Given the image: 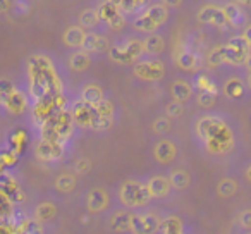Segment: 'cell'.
<instances>
[{"instance_id": "obj_42", "label": "cell", "mask_w": 251, "mask_h": 234, "mask_svg": "<svg viewBox=\"0 0 251 234\" xmlns=\"http://www.w3.org/2000/svg\"><path fill=\"white\" fill-rule=\"evenodd\" d=\"M12 91H14V86H12L11 81L0 79V102H2V104H4L9 97H11Z\"/></svg>"}, {"instance_id": "obj_9", "label": "cell", "mask_w": 251, "mask_h": 234, "mask_svg": "<svg viewBox=\"0 0 251 234\" xmlns=\"http://www.w3.org/2000/svg\"><path fill=\"white\" fill-rule=\"evenodd\" d=\"M0 193L11 203H19L23 200V191L19 184L7 174L0 176Z\"/></svg>"}, {"instance_id": "obj_48", "label": "cell", "mask_w": 251, "mask_h": 234, "mask_svg": "<svg viewBox=\"0 0 251 234\" xmlns=\"http://www.w3.org/2000/svg\"><path fill=\"white\" fill-rule=\"evenodd\" d=\"M90 169H91V164L88 158H81V160H77L76 164H74V171H76L77 174H86Z\"/></svg>"}, {"instance_id": "obj_4", "label": "cell", "mask_w": 251, "mask_h": 234, "mask_svg": "<svg viewBox=\"0 0 251 234\" xmlns=\"http://www.w3.org/2000/svg\"><path fill=\"white\" fill-rule=\"evenodd\" d=\"M134 74H136L138 78H141V79L157 81L165 74V67H164V64L158 62V60H145V62L136 64Z\"/></svg>"}, {"instance_id": "obj_23", "label": "cell", "mask_w": 251, "mask_h": 234, "mask_svg": "<svg viewBox=\"0 0 251 234\" xmlns=\"http://www.w3.org/2000/svg\"><path fill=\"white\" fill-rule=\"evenodd\" d=\"M196 62H198V57L195 52H189V50H181L177 55V64L182 69H195Z\"/></svg>"}, {"instance_id": "obj_43", "label": "cell", "mask_w": 251, "mask_h": 234, "mask_svg": "<svg viewBox=\"0 0 251 234\" xmlns=\"http://www.w3.org/2000/svg\"><path fill=\"white\" fill-rule=\"evenodd\" d=\"M119 12H134L140 7H143V2H134V0H124V2H117Z\"/></svg>"}, {"instance_id": "obj_24", "label": "cell", "mask_w": 251, "mask_h": 234, "mask_svg": "<svg viewBox=\"0 0 251 234\" xmlns=\"http://www.w3.org/2000/svg\"><path fill=\"white\" fill-rule=\"evenodd\" d=\"M91 64V59L90 55H88L86 52H76L73 53V57H71V67H73L74 71H84L88 69V66Z\"/></svg>"}, {"instance_id": "obj_47", "label": "cell", "mask_w": 251, "mask_h": 234, "mask_svg": "<svg viewBox=\"0 0 251 234\" xmlns=\"http://www.w3.org/2000/svg\"><path fill=\"white\" fill-rule=\"evenodd\" d=\"M107 25H108V28H110V29H115V31H117V29H122V28H124L126 18L121 14V12H119V14L115 16V18H112L110 21L107 23Z\"/></svg>"}, {"instance_id": "obj_13", "label": "cell", "mask_w": 251, "mask_h": 234, "mask_svg": "<svg viewBox=\"0 0 251 234\" xmlns=\"http://www.w3.org/2000/svg\"><path fill=\"white\" fill-rule=\"evenodd\" d=\"M107 205H108V198L101 189L95 188L88 193V208L91 212H101V210L107 208Z\"/></svg>"}, {"instance_id": "obj_12", "label": "cell", "mask_w": 251, "mask_h": 234, "mask_svg": "<svg viewBox=\"0 0 251 234\" xmlns=\"http://www.w3.org/2000/svg\"><path fill=\"white\" fill-rule=\"evenodd\" d=\"M147 188H148V191H150V196L162 198V196H165L171 191V182H169V179L164 178V176H155V178L150 179Z\"/></svg>"}, {"instance_id": "obj_19", "label": "cell", "mask_w": 251, "mask_h": 234, "mask_svg": "<svg viewBox=\"0 0 251 234\" xmlns=\"http://www.w3.org/2000/svg\"><path fill=\"white\" fill-rule=\"evenodd\" d=\"M4 105L9 108L11 112H14V114H19V112H23L26 108V98L25 95L21 93V91H12V95L7 98V100L4 102Z\"/></svg>"}, {"instance_id": "obj_26", "label": "cell", "mask_w": 251, "mask_h": 234, "mask_svg": "<svg viewBox=\"0 0 251 234\" xmlns=\"http://www.w3.org/2000/svg\"><path fill=\"white\" fill-rule=\"evenodd\" d=\"M172 188L177 189H184L186 186L189 184V174L186 171H174L171 174V179H169Z\"/></svg>"}, {"instance_id": "obj_28", "label": "cell", "mask_w": 251, "mask_h": 234, "mask_svg": "<svg viewBox=\"0 0 251 234\" xmlns=\"http://www.w3.org/2000/svg\"><path fill=\"white\" fill-rule=\"evenodd\" d=\"M110 59L114 60V62H119V64H131L134 60L129 53L126 52L124 47H112L110 49Z\"/></svg>"}, {"instance_id": "obj_7", "label": "cell", "mask_w": 251, "mask_h": 234, "mask_svg": "<svg viewBox=\"0 0 251 234\" xmlns=\"http://www.w3.org/2000/svg\"><path fill=\"white\" fill-rule=\"evenodd\" d=\"M36 155H38L40 160H59L60 157L64 155V148L60 141H49V140H43L42 143L38 145L36 148Z\"/></svg>"}, {"instance_id": "obj_1", "label": "cell", "mask_w": 251, "mask_h": 234, "mask_svg": "<svg viewBox=\"0 0 251 234\" xmlns=\"http://www.w3.org/2000/svg\"><path fill=\"white\" fill-rule=\"evenodd\" d=\"M29 76H31L29 91L36 100L60 95V83L47 57L36 55L29 59Z\"/></svg>"}, {"instance_id": "obj_2", "label": "cell", "mask_w": 251, "mask_h": 234, "mask_svg": "<svg viewBox=\"0 0 251 234\" xmlns=\"http://www.w3.org/2000/svg\"><path fill=\"white\" fill-rule=\"evenodd\" d=\"M121 202L124 203L126 207H143L150 202V191L145 184L136 181H127L121 186Z\"/></svg>"}, {"instance_id": "obj_22", "label": "cell", "mask_w": 251, "mask_h": 234, "mask_svg": "<svg viewBox=\"0 0 251 234\" xmlns=\"http://www.w3.org/2000/svg\"><path fill=\"white\" fill-rule=\"evenodd\" d=\"M143 47H145V52L158 53V52H162V50L165 49V42H164V38H162L160 35H151V36H148V38L145 40Z\"/></svg>"}, {"instance_id": "obj_20", "label": "cell", "mask_w": 251, "mask_h": 234, "mask_svg": "<svg viewBox=\"0 0 251 234\" xmlns=\"http://www.w3.org/2000/svg\"><path fill=\"white\" fill-rule=\"evenodd\" d=\"M97 14H98V19H100V21L108 23L112 18H115V16L119 14L117 2H103V4H100V7L97 9Z\"/></svg>"}, {"instance_id": "obj_49", "label": "cell", "mask_w": 251, "mask_h": 234, "mask_svg": "<svg viewBox=\"0 0 251 234\" xmlns=\"http://www.w3.org/2000/svg\"><path fill=\"white\" fill-rule=\"evenodd\" d=\"M167 114L171 115V117H177V115H181L182 114V104H179V102H172V104L167 107Z\"/></svg>"}, {"instance_id": "obj_27", "label": "cell", "mask_w": 251, "mask_h": 234, "mask_svg": "<svg viewBox=\"0 0 251 234\" xmlns=\"http://www.w3.org/2000/svg\"><path fill=\"white\" fill-rule=\"evenodd\" d=\"M74 186H76V179H74V176H71V174L59 176V178H57V181H55V188L59 189V191H62V193L73 191Z\"/></svg>"}, {"instance_id": "obj_29", "label": "cell", "mask_w": 251, "mask_h": 234, "mask_svg": "<svg viewBox=\"0 0 251 234\" xmlns=\"http://www.w3.org/2000/svg\"><path fill=\"white\" fill-rule=\"evenodd\" d=\"M26 141H28V136L25 134V131H14V133L11 134V150L14 152V154H19V152L25 148Z\"/></svg>"}, {"instance_id": "obj_25", "label": "cell", "mask_w": 251, "mask_h": 234, "mask_svg": "<svg viewBox=\"0 0 251 234\" xmlns=\"http://www.w3.org/2000/svg\"><path fill=\"white\" fill-rule=\"evenodd\" d=\"M224 12H226V18H227V23H232L234 26H239L243 25L244 21V16H243V11H241L237 5L230 4L227 5L226 9H224Z\"/></svg>"}, {"instance_id": "obj_50", "label": "cell", "mask_w": 251, "mask_h": 234, "mask_svg": "<svg viewBox=\"0 0 251 234\" xmlns=\"http://www.w3.org/2000/svg\"><path fill=\"white\" fill-rule=\"evenodd\" d=\"M239 222L243 227H251V210H246L239 215Z\"/></svg>"}, {"instance_id": "obj_21", "label": "cell", "mask_w": 251, "mask_h": 234, "mask_svg": "<svg viewBox=\"0 0 251 234\" xmlns=\"http://www.w3.org/2000/svg\"><path fill=\"white\" fill-rule=\"evenodd\" d=\"M172 95H174L176 102L182 104V102H186L191 97V86L188 83H184V81H176L172 84Z\"/></svg>"}, {"instance_id": "obj_8", "label": "cell", "mask_w": 251, "mask_h": 234, "mask_svg": "<svg viewBox=\"0 0 251 234\" xmlns=\"http://www.w3.org/2000/svg\"><path fill=\"white\" fill-rule=\"evenodd\" d=\"M53 124H55V131H57V140L62 141L66 140V138L71 136V133H73V114H69V112L62 110L59 112L57 115H53Z\"/></svg>"}, {"instance_id": "obj_35", "label": "cell", "mask_w": 251, "mask_h": 234, "mask_svg": "<svg viewBox=\"0 0 251 234\" xmlns=\"http://www.w3.org/2000/svg\"><path fill=\"white\" fill-rule=\"evenodd\" d=\"M227 47H230V49L237 50V52H243V53H246V55H248V50H250L251 45L246 42V38H244V36H234V38L229 40V45H227Z\"/></svg>"}, {"instance_id": "obj_51", "label": "cell", "mask_w": 251, "mask_h": 234, "mask_svg": "<svg viewBox=\"0 0 251 234\" xmlns=\"http://www.w3.org/2000/svg\"><path fill=\"white\" fill-rule=\"evenodd\" d=\"M11 2H7V0H0V14L2 12H7L9 9H11Z\"/></svg>"}, {"instance_id": "obj_55", "label": "cell", "mask_w": 251, "mask_h": 234, "mask_svg": "<svg viewBox=\"0 0 251 234\" xmlns=\"http://www.w3.org/2000/svg\"><path fill=\"white\" fill-rule=\"evenodd\" d=\"M248 86L251 88V74H250V76H248Z\"/></svg>"}, {"instance_id": "obj_32", "label": "cell", "mask_w": 251, "mask_h": 234, "mask_svg": "<svg viewBox=\"0 0 251 234\" xmlns=\"http://www.w3.org/2000/svg\"><path fill=\"white\" fill-rule=\"evenodd\" d=\"M98 21L100 19H98L97 11H93V9H86L79 18L81 28H93L95 25H98Z\"/></svg>"}, {"instance_id": "obj_31", "label": "cell", "mask_w": 251, "mask_h": 234, "mask_svg": "<svg viewBox=\"0 0 251 234\" xmlns=\"http://www.w3.org/2000/svg\"><path fill=\"white\" fill-rule=\"evenodd\" d=\"M160 227L164 234H181V220L177 217H167Z\"/></svg>"}, {"instance_id": "obj_46", "label": "cell", "mask_w": 251, "mask_h": 234, "mask_svg": "<svg viewBox=\"0 0 251 234\" xmlns=\"http://www.w3.org/2000/svg\"><path fill=\"white\" fill-rule=\"evenodd\" d=\"M95 108L100 115H107V117H112V114H114V104L108 100H101Z\"/></svg>"}, {"instance_id": "obj_15", "label": "cell", "mask_w": 251, "mask_h": 234, "mask_svg": "<svg viewBox=\"0 0 251 234\" xmlns=\"http://www.w3.org/2000/svg\"><path fill=\"white\" fill-rule=\"evenodd\" d=\"M143 16H147L148 19H151L157 26H160L167 21V5L165 4L151 5L150 9H147V11L143 12Z\"/></svg>"}, {"instance_id": "obj_10", "label": "cell", "mask_w": 251, "mask_h": 234, "mask_svg": "<svg viewBox=\"0 0 251 234\" xmlns=\"http://www.w3.org/2000/svg\"><path fill=\"white\" fill-rule=\"evenodd\" d=\"M200 23H205V25H215V26H224L227 23L226 12L220 7H213V5H206L201 11L198 12Z\"/></svg>"}, {"instance_id": "obj_56", "label": "cell", "mask_w": 251, "mask_h": 234, "mask_svg": "<svg viewBox=\"0 0 251 234\" xmlns=\"http://www.w3.org/2000/svg\"><path fill=\"white\" fill-rule=\"evenodd\" d=\"M250 178H251V169H250Z\"/></svg>"}, {"instance_id": "obj_44", "label": "cell", "mask_w": 251, "mask_h": 234, "mask_svg": "<svg viewBox=\"0 0 251 234\" xmlns=\"http://www.w3.org/2000/svg\"><path fill=\"white\" fill-rule=\"evenodd\" d=\"M153 131L158 134L169 133V131H171V121H169L167 117H158L153 123Z\"/></svg>"}, {"instance_id": "obj_41", "label": "cell", "mask_w": 251, "mask_h": 234, "mask_svg": "<svg viewBox=\"0 0 251 234\" xmlns=\"http://www.w3.org/2000/svg\"><path fill=\"white\" fill-rule=\"evenodd\" d=\"M110 126H112V117H107V115H100V114H98V117L95 119L93 126H91V130L105 131V130H108Z\"/></svg>"}, {"instance_id": "obj_54", "label": "cell", "mask_w": 251, "mask_h": 234, "mask_svg": "<svg viewBox=\"0 0 251 234\" xmlns=\"http://www.w3.org/2000/svg\"><path fill=\"white\" fill-rule=\"evenodd\" d=\"M0 176H4V165L0 164Z\"/></svg>"}, {"instance_id": "obj_52", "label": "cell", "mask_w": 251, "mask_h": 234, "mask_svg": "<svg viewBox=\"0 0 251 234\" xmlns=\"http://www.w3.org/2000/svg\"><path fill=\"white\" fill-rule=\"evenodd\" d=\"M243 36H244V38H246V42L251 45V26H248L246 31H244V35H243Z\"/></svg>"}, {"instance_id": "obj_45", "label": "cell", "mask_w": 251, "mask_h": 234, "mask_svg": "<svg viewBox=\"0 0 251 234\" xmlns=\"http://www.w3.org/2000/svg\"><path fill=\"white\" fill-rule=\"evenodd\" d=\"M198 104L201 107H212L215 104V91H201L198 95Z\"/></svg>"}, {"instance_id": "obj_3", "label": "cell", "mask_w": 251, "mask_h": 234, "mask_svg": "<svg viewBox=\"0 0 251 234\" xmlns=\"http://www.w3.org/2000/svg\"><path fill=\"white\" fill-rule=\"evenodd\" d=\"M162 226V220L155 213H133L131 231L134 234H155Z\"/></svg>"}, {"instance_id": "obj_6", "label": "cell", "mask_w": 251, "mask_h": 234, "mask_svg": "<svg viewBox=\"0 0 251 234\" xmlns=\"http://www.w3.org/2000/svg\"><path fill=\"white\" fill-rule=\"evenodd\" d=\"M226 131H227L226 126H224L219 119H215V117H203V119L198 123L200 136H201L203 140H206V141L220 136V134H224Z\"/></svg>"}, {"instance_id": "obj_53", "label": "cell", "mask_w": 251, "mask_h": 234, "mask_svg": "<svg viewBox=\"0 0 251 234\" xmlns=\"http://www.w3.org/2000/svg\"><path fill=\"white\" fill-rule=\"evenodd\" d=\"M248 66V69L251 71V53H248V57H246V62H244Z\"/></svg>"}, {"instance_id": "obj_39", "label": "cell", "mask_w": 251, "mask_h": 234, "mask_svg": "<svg viewBox=\"0 0 251 234\" xmlns=\"http://www.w3.org/2000/svg\"><path fill=\"white\" fill-rule=\"evenodd\" d=\"M18 162V154L11 150V148H5V150H0V164L4 167H11V165H16Z\"/></svg>"}, {"instance_id": "obj_38", "label": "cell", "mask_w": 251, "mask_h": 234, "mask_svg": "<svg viewBox=\"0 0 251 234\" xmlns=\"http://www.w3.org/2000/svg\"><path fill=\"white\" fill-rule=\"evenodd\" d=\"M226 93L229 95L230 98H239L243 95V83L239 79H230L229 83L226 84Z\"/></svg>"}, {"instance_id": "obj_30", "label": "cell", "mask_w": 251, "mask_h": 234, "mask_svg": "<svg viewBox=\"0 0 251 234\" xmlns=\"http://www.w3.org/2000/svg\"><path fill=\"white\" fill-rule=\"evenodd\" d=\"M57 213V208L52 205V203H42V205L36 208V219L38 220H50L53 219Z\"/></svg>"}, {"instance_id": "obj_34", "label": "cell", "mask_w": 251, "mask_h": 234, "mask_svg": "<svg viewBox=\"0 0 251 234\" xmlns=\"http://www.w3.org/2000/svg\"><path fill=\"white\" fill-rule=\"evenodd\" d=\"M227 62L226 59V47H219V49L212 50L208 55V64L210 66H220V64Z\"/></svg>"}, {"instance_id": "obj_36", "label": "cell", "mask_w": 251, "mask_h": 234, "mask_svg": "<svg viewBox=\"0 0 251 234\" xmlns=\"http://www.w3.org/2000/svg\"><path fill=\"white\" fill-rule=\"evenodd\" d=\"M246 57H248L246 53L237 52V50L230 49V47H226V59H227V62L237 66V64H241V62H246Z\"/></svg>"}, {"instance_id": "obj_16", "label": "cell", "mask_w": 251, "mask_h": 234, "mask_svg": "<svg viewBox=\"0 0 251 234\" xmlns=\"http://www.w3.org/2000/svg\"><path fill=\"white\" fill-rule=\"evenodd\" d=\"M155 157L158 158V162H171L176 157V147L171 141H160L155 148Z\"/></svg>"}, {"instance_id": "obj_37", "label": "cell", "mask_w": 251, "mask_h": 234, "mask_svg": "<svg viewBox=\"0 0 251 234\" xmlns=\"http://www.w3.org/2000/svg\"><path fill=\"white\" fill-rule=\"evenodd\" d=\"M157 28L158 26L143 14L134 21V29H140V31H153V29H157Z\"/></svg>"}, {"instance_id": "obj_14", "label": "cell", "mask_w": 251, "mask_h": 234, "mask_svg": "<svg viewBox=\"0 0 251 234\" xmlns=\"http://www.w3.org/2000/svg\"><path fill=\"white\" fill-rule=\"evenodd\" d=\"M131 220H133V213L129 212H117L112 215L110 219V227L112 231L117 233H124V231H131Z\"/></svg>"}, {"instance_id": "obj_5", "label": "cell", "mask_w": 251, "mask_h": 234, "mask_svg": "<svg viewBox=\"0 0 251 234\" xmlns=\"http://www.w3.org/2000/svg\"><path fill=\"white\" fill-rule=\"evenodd\" d=\"M97 117H98V112H97V108H95V107L84 104L83 100H79V102H76V104H74L73 119L76 121L77 124H81V126H84V128H91Z\"/></svg>"}, {"instance_id": "obj_11", "label": "cell", "mask_w": 251, "mask_h": 234, "mask_svg": "<svg viewBox=\"0 0 251 234\" xmlns=\"http://www.w3.org/2000/svg\"><path fill=\"white\" fill-rule=\"evenodd\" d=\"M83 52H105L108 49V42L105 36L95 35V33H86L84 36V42L81 45Z\"/></svg>"}, {"instance_id": "obj_33", "label": "cell", "mask_w": 251, "mask_h": 234, "mask_svg": "<svg viewBox=\"0 0 251 234\" xmlns=\"http://www.w3.org/2000/svg\"><path fill=\"white\" fill-rule=\"evenodd\" d=\"M122 47H124V50L127 53H129V55L133 57V59H136V57L140 55V53L145 50L143 43H141L140 40H127V42H126Z\"/></svg>"}, {"instance_id": "obj_18", "label": "cell", "mask_w": 251, "mask_h": 234, "mask_svg": "<svg viewBox=\"0 0 251 234\" xmlns=\"http://www.w3.org/2000/svg\"><path fill=\"white\" fill-rule=\"evenodd\" d=\"M84 36H86V33L83 31V28L73 26V28H69L64 33V42L69 47H81L84 42Z\"/></svg>"}, {"instance_id": "obj_40", "label": "cell", "mask_w": 251, "mask_h": 234, "mask_svg": "<svg viewBox=\"0 0 251 234\" xmlns=\"http://www.w3.org/2000/svg\"><path fill=\"white\" fill-rule=\"evenodd\" d=\"M236 193V182L232 179H224L219 184V195L222 196H230Z\"/></svg>"}, {"instance_id": "obj_17", "label": "cell", "mask_w": 251, "mask_h": 234, "mask_svg": "<svg viewBox=\"0 0 251 234\" xmlns=\"http://www.w3.org/2000/svg\"><path fill=\"white\" fill-rule=\"evenodd\" d=\"M81 100L84 104L91 105V107H97L101 100H103V95H101L100 86H95V84H88L86 88L83 90V98Z\"/></svg>"}]
</instances>
